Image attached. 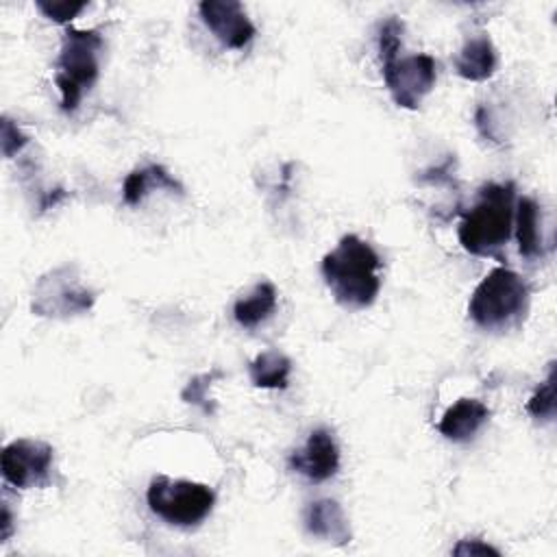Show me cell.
Returning a JSON list of instances; mask_svg holds the SVG:
<instances>
[{
  "instance_id": "obj_15",
  "label": "cell",
  "mask_w": 557,
  "mask_h": 557,
  "mask_svg": "<svg viewBox=\"0 0 557 557\" xmlns=\"http://www.w3.org/2000/svg\"><path fill=\"white\" fill-rule=\"evenodd\" d=\"M170 189V191H176V194H183V185L163 168V165H157V163H150L146 168H139V170H133L126 178H124V187H122V198L126 205L135 207L139 205L146 194L150 189Z\"/></svg>"
},
{
  "instance_id": "obj_4",
  "label": "cell",
  "mask_w": 557,
  "mask_h": 557,
  "mask_svg": "<svg viewBox=\"0 0 557 557\" xmlns=\"http://www.w3.org/2000/svg\"><path fill=\"white\" fill-rule=\"evenodd\" d=\"M104 39L98 30L67 28L57 57L54 83L61 91V109L76 111L83 94L98 81Z\"/></svg>"
},
{
  "instance_id": "obj_16",
  "label": "cell",
  "mask_w": 557,
  "mask_h": 557,
  "mask_svg": "<svg viewBox=\"0 0 557 557\" xmlns=\"http://www.w3.org/2000/svg\"><path fill=\"white\" fill-rule=\"evenodd\" d=\"M292 359L281 350H263L248 363V376L255 387L285 389L289 385Z\"/></svg>"
},
{
  "instance_id": "obj_6",
  "label": "cell",
  "mask_w": 557,
  "mask_h": 557,
  "mask_svg": "<svg viewBox=\"0 0 557 557\" xmlns=\"http://www.w3.org/2000/svg\"><path fill=\"white\" fill-rule=\"evenodd\" d=\"M96 296L74 274L72 265H61L44 274L33 292L30 309L37 315L67 318L74 313L89 311Z\"/></svg>"
},
{
  "instance_id": "obj_7",
  "label": "cell",
  "mask_w": 557,
  "mask_h": 557,
  "mask_svg": "<svg viewBox=\"0 0 557 557\" xmlns=\"http://www.w3.org/2000/svg\"><path fill=\"white\" fill-rule=\"evenodd\" d=\"M381 72L392 100L403 109H418L435 85V61L429 54L396 57L381 63Z\"/></svg>"
},
{
  "instance_id": "obj_24",
  "label": "cell",
  "mask_w": 557,
  "mask_h": 557,
  "mask_svg": "<svg viewBox=\"0 0 557 557\" xmlns=\"http://www.w3.org/2000/svg\"><path fill=\"white\" fill-rule=\"evenodd\" d=\"M13 533V524H11V511H9V505L2 503V542L9 540V535Z\"/></svg>"
},
{
  "instance_id": "obj_19",
  "label": "cell",
  "mask_w": 557,
  "mask_h": 557,
  "mask_svg": "<svg viewBox=\"0 0 557 557\" xmlns=\"http://www.w3.org/2000/svg\"><path fill=\"white\" fill-rule=\"evenodd\" d=\"M218 376H222V372L211 370V372H205V374H198V376L189 379V383L181 392V398L189 405L200 407L205 413H213V405L209 403V387H211L213 379H218Z\"/></svg>"
},
{
  "instance_id": "obj_14",
  "label": "cell",
  "mask_w": 557,
  "mask_h": 557,
  "mask_svg": "<svg viewBox=\"0 0 557 557\" xmlns=\"http://www.w3.org/2000/svg\"><path fill=\"white\" fill-rule=\"evenodd\" d=\"M276 309V287L270 281L257 283L246 296L233 305V318L244 329H255L265 322Z\"/></svg>"
},
{
  "instance_id": "obj_3",
  "label": "cell",
  "mask_w": 557,
  "mask_h": 557,
  "mask_svg": "<svg viewBox=\"0 0 557 557\" xmlns=\"http://www.w3.org/2000/svg\"><path fill=\"white\" fill-rule=\"evenodd\" d=\"M529 309V285L509 268L490 270L474 287L468 315L472 322L487 331H505L522 322Z\"/></svg>"
},
{
  "instance_id": "obj_21",
  "label": "cell",
  "mask_w": 557,
  "mask_h": 557,
  "mask_svg": "<svg viewBox=\"0 0 557 557\" xmlns=\"http://www.w3.org/2000/svg\"><path fill=\"white\" fill-rule=\"evenodd\" d=\"M35 4L48 20L59 22V24H67L70 20H74L87 7L85 0H81V2H74V0H37Z\"/></svg>"
},
{
  "instance_id": "obj_13",
  "label": "cell",
  "mask_w": 557,
  "mask_h": 557,
  "mask_svg": "<svg viewBox=\"0 0 557 557\" xmlns=\"http://www.w3.org/2000/svg\"><path fill=\"white\" fill-rule=\"evenodd\" d=\"M496 48L485 33H479L461 46L455 57V70L466 81H487L496 72Z\"/></svg>"
},
{
  "instance_id": "obj_12",
  "label": "cell",
  "mask_w": 557,
  "mask_h": 557,
  "mask_svg": "<svg viewBox=\"0 0 557 557\" xmlns=\"http://www.w3.org/2000/svg\"><path fill=\"white\" fill-rule=\"evenodd\" d=\"M490 418V409L476 398H459L450 405L442 420L437 422V431L453 442L470 440Z\"/></svg>"
},
{
  "instance_id": "obj_11",
  "label": "cell",
  "mask_w": 557,
  "mask_h": 557,
  "mask_svg": "<svg viewBox=\"0 0 557 557\" xmlns=\"http://www.w3.org/2000/svg\"><path fill=\"white\" fill-rule=\"evenodd\" d=\"M302 527L309 535L331 542L335 546H344L350 542L348 518L339 503L331 498L313 500L302 511Z\"/></svg>"
},
{
  "instance_id": "obj_5",
  "label": "cell",
  "mask_w": 557,
  "mask_h": 557,
  "mask_svg": "<svg viewBox=\"0 0 557 557\" xmlns=\"http://www.w3.org/2000/svg\"><path fill=\"white\" fill-rule=\"evenodd\" d=\"M146 500L150 511L163 522L172 527H196L211 513L215 494L205 483L157 474L148 485Z\"/></svg>"
},
{
  "instance_id": "obj_10",
  "label": "cell",
  "mask_w": 557,
  "mask_h": 557,
  "mask_svg": "<svg viewBox=\"0 0 557 557\" xmlns=\"http://www.w3.org/2000/svg\"><path fill=\"white\" fill-rule=\"evenodd\" d=\"M289 466L313 483H322L339 470V450L329 429H313L307 442L289 455Z\"/></svg>"
},
{
  "instance_id": "obj_23",
  "label": "cell",
  "mask_w": 557,
  "mask_h": 557,
  "mask_svg": "<svg viewBox=\"0 0 557 557\" xmlns=\"http://www.w3.org/2000/svg\"><path fill=\"white\" fill-rule=\"evenodd\" d=\"M453 555H459V557H468V555H500L498 548L476 540V537H468V540H461L455 548H453Z\"/></svg>"
},
{
  "instance_id": "obj_1",
  "label": "cell",
  "mask_w": 557,
  "mask_h": 557,
  "mask_svg": "<svg viewBox=\"0 0 557 557\" xmlns=\"http://www.w3.org/2000/svg\"><path fill=\"white\" fill-rule=\"evenodd\" d=\"M381 265L379 252L368 242L357 235H344L339 244L322 257V276L339 305L363 309L379 296Z\"/></svg>"
},
{
  "instance_id": "obj_20",
  "label": "cell",
  "mask_w": 557,
  "mask_h": 557,
  "mask_svg": "<svg viewBox=\"0 0 557 557\" xmlns=\"http://www.w3.org/2000/svg\"><path fill=\"white\" fill-rule=\"evenodd\" d=\"M403 28L405 24L398 17H387L379 28V57L381 63H387L398 57L403 48Z\"/></svg>"
},
{
  "instance_id": "obj_18",
  "label": "cell",
  "mask_w": 557,
  "mask_h": 557,
  "mask_svg": "<svg viewBox=\"0 0 557 557\" xmlns=\"http://www.w3.org/2000/svg\"><path fill=\"white\" fill-rule=\"evenodd\" d=\"M527 411L535 420H553L555 418V361L548 363V374L540 383V387L533 392V396L529 398Z\"/></svg>"
},
{
  "instance_id": "obj_9",
  "label": "cell",
  "mask_w": 557,
  "mask_h": 557,
  "mask_svg": "<svg viewBox=\"0 0 557 557\" xmlns=\"http://www.w3.org/2000/svg\"><path fill=\"white\" fill-rule=\"evenodd\" d=\"M205 26L231 50H242L257 35L255 24L237 0H205L198 4Z\"/></svg>"
},
{
  "instance_id": "obj_2",
  "label": "cell",
  "mask_w": 557,
  "mask_h": 557,
  "mask_svg": "<svg viewBox=\"0 0 557 557\" xmlns=\"http://www.w3.org/2000/svg\"><path fill=\"white\" fill-rule=\"evenodd\" d=\"M513 185L487 183L474 207L463 215L457 237L463 250L476 257H496L513 231Z\"/></svg>"
},
{
  "instance_id": "obj_22",
  "label": "cell",
  "mask_w": 557,
  "mask_h": 557,
  "mask_svg": "<svg viewBox=\"0 0 557 557\" xmlns=\"http://www.w3.org/2000/svg\"><path fill=\"white\" fill-rule=\"evenodd\" d=\"M28 137L17 128V124L9 117H2V154L11 159L15 152H20L26 146Z\"/></svg>"
},
{
  "instance_id": "obj_17",
  "label": "cell",
  "mask_w": 557,
  "mask_h": 557,
  "mask_svg": "<svg viewBox=\"0 0 557 557\" xmlns=\"http://www.w3.org/2000/svg\"><path fill=\"white\" fill-rule=\"evenodd\" d=\"M513 211H516V237H518L520 255L527 259L542 255V226H540L537 202L529 196H522Z\"/></svg>"
},
{
  "instance_id": "obj_8",
  "label": "cell",
  "mask_w": 557,
  "mask_h": 557,
  "mask_svg": "<svg viewBox=\"0 0 557 557\" xmlns=\"http://www.w3.org/2000/svg\"><path fill=\"white\" fill-rule=\"evenodd\" d=\"M52 466V448L46 442L20 437L4 446L0 470L9 485L26 490L44 485Z\"/></svg>"
}]
</instances>
